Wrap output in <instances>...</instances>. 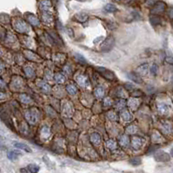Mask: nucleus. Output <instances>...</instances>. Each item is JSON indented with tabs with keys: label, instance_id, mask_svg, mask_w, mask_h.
Here are the masks:
<instances>
[{
	"label": "nucleus",
	"instance_id": "f257e3e1",
	"mask_svg": "<svg viewBox=\"0 0 173 173\" xmlns=\"http://www.w3.org/2000/svg\"><path fill=\"white\" fill-rule=\"evenodd\" d=\"M38 116H39L38 112L36 110H34V109L26 111V113H25L26 119H27V121H28L30 124H31V125H34V124H36L37 122Z\"/></svg>",
	"mask_w": 173,
	"mask_h": 173
},
{
	"label": "nucleus",
	"instance_id": "f03ea898",
	"mask_svg": "<svg viewBox=\"0 0 173 173\" xmlns=\"http://www.w3.org/2000/svg\"><path fill=\"white\" fill-rule=\"evenodd\" d=\"M165 8H166L165 3H164L162 1H158V2H157L155 5H154L150 12H151V14L157 15V14H160V13H163V12H164Z\"/></svg>",
	"mask_w": 173,
	"mask_h": 173
},
{
	"label": "nucleus",
	"instance_id": "7ed1b4c3",
	"mask_svg": "<svg viewBox=\"0 0 173 173\" xmlns=\"http://www.w3.org/2000/svg\"><path fill=\"white\" fill-rule=\"evenodd\" d=\"M14 28L19 32H25L29 29L26 23L21 19H18L14 22Z\"/></svg>",
	"mask_w": 173,
	"mask_h": 173
},
{
	"label": "nucleus",
	"instance_id": "20e7f679",
	"mask_svg": "<svg viewBox=\"0 0 173 173\" xmlns=\"http://www.w3.org/2000/svg\"><path fill=\"white\" fill-rule=\"evenodd\" d=\"M160 129H161L163 134H164V135L169 136V135H171L173 133L172 125H171V124L170 122H167V121H164V122L162 123Z\"/></svg>",
	"mask_w": 173,
	"mask_h": 173
},
{
	"label": "nucleus",
	"instance_id": "39448f33",
	"mask_svg": "<svg viewBox=\"0 0 173 173\" xmlns=\"http://www.w3.org/2000/svg\"><path fill=\"white\" fill-rule=\"evenodd\" d=\"M155 159L157 162H168L171 159V156L164 151H158L155 154Z\"/></svg>",
	"mask_w": 173,
	"mask_h": 173
},
{
	"label": "nucleus",
	"instance_id": "423d86ee",
	"mask_svg": "<svg viewBox=\"0 0 173 173\" xmlns=\"http://www.w3.org/2000/svg\"><path fill=\"white\" fill-rule=\"evenodd\" d=\"M97 70H98V72L101 73L102 75L105 78H107V79H110V80H114L115 79V75H114V73L112 72H111V71H109V70H106L105 68H104V67H97Z\"/></svg>",
	"mask_w": 173,
	"mask_h": 173
},
{
	"label": "nucleus",
	"instance_id": "0eeeda50",
	"mask_svg": "<svg viewBox=\"0 0 173 173\" xmlns=\"http://www.w3.org/2000/svg\"><path fill=\"white\" fill-rule=\"evenodd\" d=\"M143 143H144V139H143V137H136L132 139L131 145H132V148L134 150H139L142 147Z\"/></svg>",
	"mask_w": 173,
	"mask_h": 173
},
{
	"label": "nucleus",
	"instance_id": "6e6552de",
	"mask_svg": "<svg viewBox=\"0 0 173 173\" xmlns=\"http://www.w3.org/2000/svg\"><path fill=\"white\" fill-rule=\"evenodd\" d=\"M114 45V38L112 37H108L107 39L104 42V44L101 45V49L104 51H110L111 48L113 47Z\"/></svg>",
	"mask_w": 173,
	"mask_h": 173
},
{
	"label": "nucleus",
	"instance_id": "1a4fd4ad",
	"mask_svg": "<svg viewBox=\"0 0 173 173\" xmlns=\"http://www.w3.org/2000/svg\"><path fill=\"white\" fill-rule=\"evenodd\" d=\"M39 8L44 12H49V11L51 9V0H40Z\"/></svg>",
	"mask_w": 173,
	"mask_h": 173
},
{
	"label": "nucleus",
	"instance_id": "9d476101",
	"mask_svg": "<svg viewBox=\"0 0 173 173\" xmlns=\"http://www.w3.org/2000/svg\"><path fill=\"white\" fill-rule=\"evenodd\" d=\"M151 140L155 143H159L164 142V137L162 136L161 134L157 131H154L151 135Z\"/></svg>",
	"mask_w": 173,
	"mask_h": 173
},
{
	"label": "nucleus",
	"instance_id": "9b49d317",
	"mask_svg": "<svg viewBox=\"0 0 173 173\" xmlns=\"http://www.w3.org/2000/svg\"><path fill=\"white\" fill-rule=\"evenodd\" d=\"M77 81H78V83L81 86H83V87H86V86H88L89 85V80H88V78H86L85 76H83V75H78L77 76Z\"/></svg>",
	"mask_w": 173,
	"mask_h": 173
},
{
	"label": "nucleus",
	"instance_id": "f8f14e48",
	"mask_svg": "<svg viewBox=\"0 0 173 173\" xmlns=\"http://www.w3.org/2000/svg\"><path fill=\"white\" fill-rule=\"evenodd\" d=\"M26 19H27V21H28L30 24H32V25H34V26L39 25V20L37 19L36 16H34V15H32V14H28V15L26 16Z\"/></svg>",
	"mask_w": 173,
	"mask_h": 173
},
{
	"label": "nucleus",
	"instance_id": "ddd939ff",
	"mask_svg": "<svg viewBox=\"0 0 173 173\" xmlns=\"http://www.w3.org/2000/svg\"><path fill=\"white\" fill-rule=\"evenodd\" d=\"M157 111L162 115H166L169 112V106L166 104H157Z\"/></svg>",
	"mask_w": 173,
	"mask_h": 173
},
{
	"label": "nucleus",
	"instance_id": "4468645a",
	"mask_svg": "<svg viewBox=\"0 0 173 173\" xmlns=\"http://www.w3.org/2000/svg\"><path fill=\"white\" fill-rule=\"evenodd\" d=\"M63 113L66 117H71L72 115V107L70 104H65L63 107Z\"/></svg>",
	"mask_w": 173,
	"mask_h": 173
},
{
	"label": "nucleus",
	"instance_id": "2eb2a0df",
	"mask_svg": "<svg viewBox=\"0 0 173 173\" xmlns=\"http://www.w3.org/2000/svg\"><path fill=\"white\" fill-rule=\"evenodd\" d=\"M13 144H14V146H15L16 148H18V149L23 150H25V151H27V152H31V150H30V148L27 144H24V143H18V142H14Z\"/></svg>",
	"mask_w": 173,
	"mask_h": 173
},
{
	"label": "nucleus",
	"instance_id": "dca6fc26",
	"mask_svg": "<svg viewBox=\"0 0 173 173\" xmlns=\"http://www.w3.org/2000/svg\"><path fill=\"white\" fill-rule=\"evenodd\" d=\"M37 86L40 88V90H42L43 92H50L51 91V87L49 86V84H47L44 81H39L37 83Z\"/></svg>",
	"mask_w": 173,
	"mask_h": 173
},
{
	"label": "nucleus",
	"instance_id": "f3484780",
	"mask_svg": "<svg viewBox=\"0 0 173 173\" xmlns=\"http://www.w3.org/2000/svg\"><path fill=\"white\" fill-rule=\"evenodd\" d=\"M52 15L50 12H43L42 14V20L45 24H50L52 22Z\"/></svg>",
	"mask_w": 173,
	"mask_h": 173
},
{
	"label": "nucleus",
	"instance_id": "a211bd4d",
	"mask_svg": "<svg viewBox=\"0 0 173 173\" xmlns=\"http://www.w3.org/2000/svg\"><path fill=\"white\" fill-rule=\"evenodd\" d=\"M148 69H149V65L147 64H143V65H141L137 67V72L141 75H146L147 72H148Z\"/></svg>",
	"mask_w": 173,
	"mask_h": 173
},
{
	"label": "nucleus",
	"instance_id": "6ab92c4d",
	"mask_svg": "<svg viewBox=\"0 0 173 173\" xmlns=\"http://www.w3.org/2000/svg\"><path fill=\"white\" fill-rule=\"evenodd\" d=\"M75 19L80 23H84L88 20V15L85 13H78L75 16Z\"/></svg>",
	"mask_w": 173,
	"mask_h": 173
},
{
	"label": "nucleus",
	"instance_id": "aec40b11",
	"mask_svg": "<svg viewBox=\"0 0 173 173\" xmlns=\"http://www.w3.org/2000/svg\"><path fill=\"white\" fill-rule=\"evenodd\" d=\"M90 141L94 143V144H96V145L99 144L100 142H101V137H100V135L97 134V133H92V134L90 135Z\"/></svg>",
	"mask_w": 173,
	"mask_h": 173
},
{
	"label": "nucleus",
	"instance_id": "412c9836",
	"mask_svg": "<svg viewBox=\"0 0 173 173\" xmlns=\"http://www.w3.org/2000/svg\"><path fill=\"white\" fill-rule=\"evenodd\" d=\"M20 155H21V153L18 152V151H16V150H10V151L8 152V154H7L8 158H9L10 160H16Z\"/></svg>",
	"mask_w": 173,
	"mask_h": 173
},
{
	"label": "nucleus",
	"instance_id": "4be33fe9",
	"mask_svg": "<svg viewBox=\"0 0 173 173\" xmlns=\"http://www.w3.org/2000/svg\"><path fill=\"white\" fill-rule=\"evenodd\" d=\"M51 135V131H50V128L48 126H44L41 130V137L44 139H46L48 137H50Z\"/></svg>",
	"mask_w": 173,
	"mask_h": 173
},
{
	"label": "nucleus",
	"instance_id": "5701e85b",
	"mask_svg": "<svg viewBox=\"0 0 173 173\" xmlns=\"http://www.w3.org/2000/svg\"><path fill=\"white\" fill-rule=\"evenodd\" d=\"M121 118H122V119L125 120V121H131L133 118V116H132V114L131 112H129L128 111H125L121 113Z\"/></svg>",
	"mask_w": 173,
	"mask_h": 173
},
{
	"label": "nucleus",
	"instance_id": "b1692460",
	"mask_svg": "<svg viewBox=\"0 0 173 173\" xmlns=\"http://www.w3.org/2000/svg\"><path fill=\"white\" fill-rule=\"evenodd\" d=\"M54 78H55V80L58 84H64L65 82V77L63 74H60V73H57Z\"/></svg>",
	"mask_w": 173,
	"mask_h": 173
},
{
	"label": "nucleus",
	"instance_id": "393cba45",
	"mask_svg": "<svg viewBox=\"0 0 173 173\" xmlns=\"http://www.w3.org/2000/svg\"><path fill=\"white\" fill-rule=\"evenodd\" d=\"M139 104H140V101L137 98H131L129 101V106L132 109H137Z\"/></svg>",
	"mask_w": 173,
	"mask_h": 173
},
{
	"label": "nucleus",
	"instance_id": "a878e982",
	"mask_svg": "<svg viewBox=\"0 0 173 173\" xmlns=\"http://www.w3.org/2000/svg\"><path fill=\"white\" fill-rule=\"evenodd\" d=\"M24 73H25V75H26L28 78H32V77L35 76L34 70H33L31 67H30V66H27V67L24 68Z\"/></svg>",
	"mask_w": 173,
	"mask_h": 173
},
{
	"label": "nucleus",
	"instance_id": "bb28decb",
	"mask_svg": "<svg viewBox=\"0 0 173 173\" xmlns=\"http://www.w3.org/2000/svg\"><path fill=\"white\" fill-rule=\"evenodd\" d=\"M66 90L68 91V93L70 95H75L78 91V90L76 88V86H74L73 84H68L66 86Z\"/></svg>",
	"mask_w": 173,
	"mask_h": 173
},
{
	"label": "nucleus",
	"instance_id": "cd10ccee",
	"mask_svg": "<svg viewBox=\"0 0 173 173\" xmlns=\"http://www.w3.org/2000/svg\"><path fill=\"white\" fill-rule=\"evenodd\" d=\"M150 22L152 25H157V24H161V18L158 16H152L150 18Z\"/></svg>",
	"mask_w": 173,
	"mask_h": 173
},
{
	"label": "nucleus",
	"instance_id": "c85d7f7f",
	"mask_svg": "<svg viewBox=\"0 0 173 173\" xmlns=\"http://www.w3.org/2000/svg\"><path fill=\"white\" fill-rule=\"evenodd\" d=\"M94 94H95V96L97 98H102L104 95V90L101 87H97L94 90Z\"/></svg>",
	"mask_w": 173,
	"mask_h": 173
},
{
	"label": "nucleus",
	"instance_id": "c756f323",
	"mask_svg": "<svg viewBox=\"0 0 173 173\" xmlns=\"http://www.w3.org/2000/svg\"><path fill=\"white\" fill-rule=\"evenodd\" d=\"M129 77H130L129 78L132 79L134 82H136L137 84H142V82H143L141 78H139L137 74H135V73H130V74H129Z\"/></svg>",
	"mask_w": 173,
	"mask_h": 173
},
{
	"label": "nucleus",
	"instance_id": "7c9ffc66",
	"mask_svg": "<svg viewBox=\"0 0 173 173\" xmlns=\"http://www.w3.org/2000/svg\"><path fill=\"white\" fill-rule=\"evenodd\" d=\"M119 143L122 146L126 147V146H128V144H129V138H128L127 136L124 135V136H122V137H120Z\"/></svg>",
	"mask_w": 173,
	"mask_h": 173
},
{
	"label": "nucleus",
	"instance_id": "2f4dec72",
	"mask_svg": "<svg viewBox=\"0 0 173 173\" xmlns=\"http://www.w3.org/2000/svg\"><path fill=\"white\" fill-rule=\"evenodd\" d=\"M104 10L107 12H117V7L112 4H108L104 6Z\"/></svg>",
	"mask_w": 173,
	"mask_h": 173
},
{
	"label": "nucleus",
	"instance_id": "473e14b6",
	"mask_svg": "<svg viewBox=\"0 0 173 173\" xmlns=\"http://www.w3.org/2000/svg\"><path fill=\"white\" fill-rule=\"evenodd\" d=\"M106 146L110 150H115L117 148V143L111 139V140H108L107 142H106Z\"/></svg>",
	"mask_w": 173,
	"mask_h": 173
},
{
	"label": "nucleus",
	"instance_id": "72a5a7b5",
	"mask_svg": "<svg viewBox=\"0 0 173 173\" xmlns=\"http://www.w3.org/2000/svg\"><path fill=\"white\" fill-rule=\"evenodd\" d=\"M28 171H30V173H37V171H39V167L36 165V164H30L28 167Z\"/></svg>",
	"mask_w": 173,
	"mask_h": 173
},
{
	"label": "nucleus",
	"instance_id": "f704fd0d",
	"mask_svg": "<svg viewBox=\"0 0 173 173\" xmlns=\"http://www.w3.org/2000/svg\"><path fill=\"white\" fill-rule=\"evenodd\" d=\"M20 100L24 103V104H30V102H31V99H30V97H28L27 95H25V94H22V95H20Z\"/></svg>",
	"mask_w": 173,
	"mask_h": 173
},
{
	"label": "nucleus",
	"instance_id": "c9c22d12",
	"mask_svg": "<svg viewBox=\"0 0 173 173\" xmlns=\"http://www.w3.org/2000/svg\"><path fill=\"white\" fill-rule=\"evenodd\" d=\"M150 73L153 75V76H157V72H158V66L156 64H153L152 65L150 66Z\"/></svg>",
	"mask_w": 173,
	"mask_h": 173
},
{
	"label": "nucleus",
	"instance_id": "e433bc0d",
	"mask_svg": "<svg viewBox=\"0 0 173 173\" xmlns=\"http://www.w3.org/2000/svg\"><path fill=\"white\" fill-rule=\"evenodd\" d=\"M137 131V126L135 125H130L127 127V129H126V131H127V133H129V134H134V133H136Z\"/></svg>",
	"mask_w": 173,
	"mask_h": 173
},
{
	"label": "nucleus",
	"instance_id": "4c0bfd02",
	"mask_svg": "<svg viewBox=\"0 0 173 173\" xmlns=\"http://www.w3.org/2000/svg\"><path fill=\"white\" fill-rule=\"evenodd\" d=\"M75 58H76V59L78 60L79 63H81V64H83V65H85V64H86V59L84 58L82 55H80V54H75Z\"/></svg>",
	"mask_w": 173,
	"mask_h": 173
},
{
	"label": "nucleus",
	"instance_id": "58836bf2",
	"mask_svg": "<svg viewBox=\"0 0 173 173\" xmlns=\"http://www.w3.org/2000/svg\"><path fill=\"white\" fill-rule=\"evenodd\" d=\"M108 118L110 120H111V121H117L118 120V116H117V114L115 113V112L111 111V112L108 113Z\"/></svg>",
	"mask_w": 173,
	"mask_h": 173
},
{
	"label": "nucleus",
	"instance_id": "ea45409f",
	"mask_svg": "<svg viewBox=\"0 0 173 173\" xmlns=\"http://www.w3.org/2000/svg\"><path fill=\"white\" fill-rule=\"evenodd\" d=\"M130 163L133 165H138V164H141V159L139 157H134V158L130 160Z\"/></svg>",
	"mask_w": 173,
	"mask_h": 173
},
{
	"label": "nucleus",
	"instance_id": "a19ab883",
	"mask_svg": "<svg viewBox=\"0 0 173 173\" xmlns=\"http://www.w3.org/2000/svg\"><path fill=\"white\" fill-rule=\"evenodd\" d=\"M112 100H111V98H110V97H105L104 99V106H111V104H112Z\"/></svg>",
	"mask_w": 173,
	"mask_h": 173
},
{
	"label": "nucleus",
	"instance_id": "79ce46f5",
	"mask_svg": "<svg viewBox=\"0 0 173 173\" xmlns=\"http://www.w3.org/2000/svg\"><path fill=\"white\" fill-rule=\"evenodd\" d=\"M165 62L169 65H173V57H166L165 58Z\"/></svg>",
	"mask_w": 173,
	"mask_h": 173
},
{
	"label": "nucleus",
	"instance_id": "37998d69",
	"mask_svg": "<svg viewBox=\"0 0 173 173\" xmlns=\"http://www.w3.org/2000/svg\"><path fill=\"white\" fill-rule=\"evenodd\" d=\"M125 100H120L118 103V107L121 109V108H124L125 107Z\"/></svg>",
	"mask_w": 173,
	"mask_h": 173
},
{
	"label": "nucleus",
	"instance_id": "c03bdc74",
	"mask_svg": "<svg viewBox=\"0 0 173 173\" xmlns=\"http://www.w3.org/2000/svg\"><path fill=\"white\" fill-rule=\"evenodd\" d=\"M168 16L169 18L173 19V7H171L169 10H168Z\"/></svg>",
	"mask_w": 173,
	"mask_h": 173
},
{
	"label": "nucleus",
	"instance_id": "a18cd8bd",
	"mask_svg": "<svg viewBox=\"0 0 173 173\" xmlns=\"http://www.w3.org/2000/svg\"><path fill=\"white\" fill-rule=\"evenodd\" d=\"M6 97V95L3 92H0V100H4Z\"/></svg>",
	"mask_w": 173,
	"mask_h": 173
},
{
	"label": "nucleus",
	"instance_id": "49530a36",
	"mask_svg": "<svg viewBox=\"0 0 173 173\" xmlns=\"http://www.w3.org/2000/svg\"><path fill=\"white\" fill-rule=\"evenodd\" d=\"M67 32L69 33V35H70V37H73V32H72V29L68 28V29H67Z\"/></svg>",
	"mask_w": 173,
	"mask_h": 173
},
{
	"label": "nucleus",
	"instance_id": "de8ad7c7",
	"mask_svg": "<svg viewBox=\"0 0 173 173\" xmlns=\"http://www.w3.org/2000/svg\"><path fill=\"white\" fill-rule=\"evenodd\" d=\"M101 39H103V37H100L97 38L96 40H94V44H97V42H98V41H100Z\"/></svg>",
	"mask_w": 173,
	"mask_h": 173
},
{
	"label": "nucleus",
	"instance_id": "09e8293b",
	"mask_svg": "<svg viewBox=\"0 0 173 173\" xmlns=\"http://www.w3.org/2000/svg\"><path fill=\"white\" fill-rule=\"evenodd\" d=\"M5 84L4 83V81L0 79V87H5Z\"/></svg>",
	"mask_w": 173,
	"mask_h": 173
},
{
	"label": "nucleus",
	"instance_id": "8fccbe9b",
	"mask_svg": "<svg viewBox=\"0 0 173 173\" xmlns=\"http://www.w3.org/2000/svg\"><path fill=\"white\" fill-rule=\"evenodd\" d=\"M3 69H4V67H3V65L0 64V72H2V71H3Z\"/></svg>",
	"mask_w": 173,
	"mask_h": 173
},
{
	"label": "nucleus",
	"instance_id": "3c124183",
	"mask_svg": "<svg viewBox=\"0 0 173 173\" xmlns=\"http://www.w3.org/2000/svg\"><path fill=\"white\" fill-rule=\"evenodd\" d=\"M171 156L173 157V148H171Z\"/></svg>",
	"mask_w": 173,
	"mask_h": 173
},
{
	"label": "nucleus",
	"instance_id": "603ef678",
	"mask_svg": "<svg viewBox=\"0 0 173 173\" xmlns=\"http://www.w3.org/2000/svg\"><path fill=\"white\" fill-rule=\"evenodd\" d=\"M171 83H172V84H173V76H172V77H171Z\"/></svg>",
	"mask_w": 173,
	"mask_h": 173
},
{
	"label": "nucleus",
	"instance_id": "864d4df0",
	"mask_svg": "<svg viewBox=\"0 0 173 173\" xmlns=\"http://www.w3.org/2000/svg\"><path fill=\"white\" fill-rule=\"evenodd\" d=\"M1 55H2V51H0V56H1Z\"/></svg>",
	"mask_w": 173,
	"mask_h": 173
},
{
	"label": "nucleus",
	"instance_id": "5fc2aeb1",
	"mask_svg": "<svg viewBox=\"0 0 173 173\" xmlns=\"http://www.w3.org/2000/svg\"><path fill=\"white\" fill-rule=\"evenodd\" d=\"M79 1H83V0H79Z\"/></svg>",
	"mask_w": 173,
	"mask_h": 173
},
{
	"label": "nucleus",
	"instance_id": "6e6d98bb",
	"mask_svg": "<svg viewBox=\"0 0 173 173\" xmlns=\"http://www.w3.org/2000/svg\"><path fill=\"white\" fill-rule=\"evenodd\" d=\"M172 27H173V22H172Z\"/></svg>",
	"mask_w": 173,
	"mask_h": 173
},
{
	"label": "nucleus",
	"instance_id": "4d7b16f0",
	"mask_svg": "<svg viewBox=\"0 0 173 173\" xmlns=\"http://www.w3.org/2000/svg\"><path fill=\"white\" fill-rule=\"evenodd\" d=\"M117 1H120V0H117Z\"/></svg>",
	"mask_w": 173,
	"mask_h": 173
}]
</instances>
